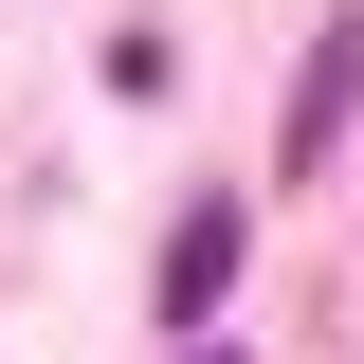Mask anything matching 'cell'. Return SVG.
<instances>
[{
	"mask_svg": "<svg viewBox=\"0 0 364 364\" xmlns=\"http://www.w3.org/2000/svg\"><path fill=\"white\" fill-rule=\"evenodd\" d=\"M219 273H237V200H182V237H164V328L219 310Z\"/></svg>",
	"mask_w": 364,
	"mask_h": 364,
	"instance_id": "2",
	"label": "cell"
},
{
	"mask_svg": "<svg viewBox=\"0 0 364 364\" xmlns=\"http://www.w3.org/2000/svg\"><path fill=\"white\" fill-rule=\"evenodd\" d=\"M200 364H237V346H200Z\"/></svg>",
	"mask_w": 364,
	"mask_h": 364,
	"instance_id": "3",
	"label": "cell"
},
{
	"mask_svg": "<svg viewBox=\"0 0 364 364\" xmlns=\"http://www.w3.org/2000/svg\"><path fill=\"white\" fill-rule=\"evenodd\" d=\"M346 109H364V18H328V37H310V73H291V182H328Z\"/></svg>",
	"mask_w": 364,
	"mask_h": 364,
	"instance_id": "1",
	"label": "cell"
}]
</instances>
